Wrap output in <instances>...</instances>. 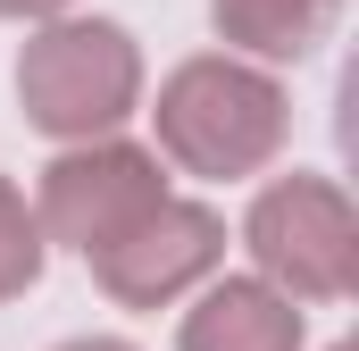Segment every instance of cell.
Instances as JSON below:
<instances>
[{
    "instance_id": "6da1fadb",
    "label": "cell",
    "mask_w": 359,
    "mask_h": 351,
    "mask_svg": "<svg viewBox=\"0 0 359 351\" xmlns=\"http://www.w3.org/2000/svg\"><path fill=\"white\" fill-rule=\"evenodd\" d=\"M192 351H284V318H259V293H226L192 326Z\"/></svg>"
}]
</instances>
